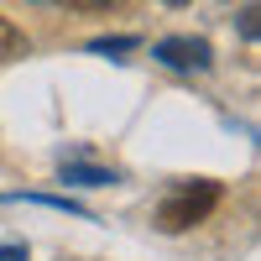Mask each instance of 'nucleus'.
<instances>
[{"label": "nucleus", "instance_id": "obj_1", "mask_svg": "<svg viewBox=\"0 0 261 261\" xmlns=\"http://www.w3.org/2000/svg\"><path fill=\"white\" fill-rule=\"evenodd\" d=\"M214 204H220V183H204V178H199V183H178V188L162 199L157 225H162V230H188V225H199Z\"/></svg>", "mask_w": 261, "mask_h": 261}, {"label": "nucleus", "instance_id": "obj_2", "mask_svg": "<svg viewBox=\"0 0 261 261\" xmlns=\"http://www.w3.org/2000/svg\"><path fill=\"white\" fill-rule=\"evenodd\" d=\"M157 58L167 63V68H209L214 63L204 37H167V42H157Z\"/></svg>", "mask_w": 261, "mask_h": 261}, {"label": "nucleus", "instance_id": "obj_3", "mask_svg": "<svg viewBox=\"0 0 261 261\" xmlns=\"http://www.w3.org/2000/svg\"><path fill=\"white\" fill-rule=\"evenodd\" d=\"M63 183H79V188H105V183H115V172H105V167H84V162H68V167H63Z\"/></svg>", "mask_w": 261, "mask_h": 261}, {"label": "nucleus", "instance_id": "obj_4", "mask_svg": "<svg viewBox=\"0 0 261 261\" xmlns=\"http://www.w3.org/2000/svg\"><path fill=\"white\" fill-rule=\"evenodd\" d=\"M21 53H27V32H21L16 21L0 16V63H11V58H21Z\"/></svg>", "mask_w": 261, "mask_h": 261}, {"label": "nucleus", "instance_id": "obj_5", "mask_svg": "<svg viewBox=\"0 0 261 261\" xmlns=\"http://www.w3.org/2000/svg\"><path fill=\"white\" fill-rule=\"evenodd\" d=\"M94 53H125V47H136L130 37H99V42H89Z\"/></svg>", "mask_w": 261, "mask_h": 261}, {"label": "nucleus", "instance_id": "obj_6", "mask_svg": "<svg viewBox=\"0 0 261 261\" xmlns=\"http://www.w3.org/2000/svg\"><path fill=\"white\" fill-rule=\"evenodd\" d=\"M58 6H68V11H110L120 0H58Z\"/></svg>", "mask_w": 261, "mask_h": 261}, {"label": "nucleus", "instance_id": "obj_7", "mask_svg": "<svg viewBox=\"0 0 261 261\" xmlns=\"http://www.w3.org/2000/svg\"><path fill=\"white\" fill-rule=\"evenodd\" d=\"M0 261H27V246H0Z\"/></svg>", "mask_w": 261, "mask_h": 261}, {"label": "nucleus", "instance_id": "obj_8", "mask_svg": "<svg viewBox=\"0 0 261 261\" xmlns=\"http://www.w3.org/2000/svg\"><path fill=\"white\" fill-rule=\"evenodd\" d=\"M167 6H188V0H167Z\"/></svg>", "mask_w": 261, "mask_h": 261}]
</instances>
